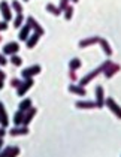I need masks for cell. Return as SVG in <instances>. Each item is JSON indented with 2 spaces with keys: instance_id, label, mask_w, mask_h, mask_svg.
Returning a JSON list of instances; mask_svg holds the SVG:
<instances>
[{
  "instance_id": "obj_1",
  "label": "cell",
  "mask_w": 121,
  "mask_h": 157,
  "mask_svg": "<svg viewBox=\"0 0 121 157\" xmlns=\"http://www.w3.org/2000/svg\"><path fill=\"white\" fill-rule=\"evenodd\" d=\"M111 63H112V61H109V60H108V61H105V63H103L102 66H99V67H97V69H94L93 72L87 73V75H85L84 78L81 79V82H79V85H81V87H84V85H87L88 82H90V81H93V79H94V78L97 76V75H99V73L105 72V69L108 67V66L111 64Z\"/></svg>"
},
{
  "instance_id": "obj_41",
  "label": "cell",
  "mask_w": 121,
  "mask_h": 157,
  "mask_svg": "<svg viewBox=\"0 0 121 157\" xmlns=\"http://www.w3.org/2000/svg\"><path fill=\"white\" fill-rule=\"evenodd\" d=\"M0 148H2V147H0Z\"/></svg>"
},
{
  "instance_id": "obj_9",
  "label": "cell",
  "mask_w": 121,
  "mask_h": 157,
  "mask_svg": "<svg viewBox=\"0 0 121 157\" xmlns=\"http://www.w3.org/2000/svg\"><path fill=\"white\" fill-rule=\"evenodd\" d=\"M35 115H36V108H33V106H32L28 111H25L24 112V120H23V126L27 127V126L30 124V121L33 120V117H35Z\"/></svg>"
},
{
  "instance_id": "obj_38",
  "label": "cell",
  "mask_w": 121,
  "mask_h": 157,
  "mask_svg": "<svg viewBox=\"0 0 121 157\" xmlns=\"http://www.w3.org/2000/svg\"><path fill=\"white\" fill-rule=\"evenodd\" d=\"M72 2H78V0H72Z\"/></svg>"
},
{
  "instance_id": "obj_34",
  "label": "cell",
  "mask_w": 121,
  "mask_h": 157,
  "mask_svg": "<svg viewBox=\"0 0 121 157\" xmlns=\"http://www.w3.org/2000/svg\"><path fill=\"white\" fill-rule=\"evenodd\" d=\"M5 127H2V129H0V138H3V136H5Z\"/></svg>"
},
{
  "instance_id": "obj_33",
  "label": "cell",
  "mask_w": 121,
  "mask_h": 157,
  "mask_svg": "<svg viewBox=\"0 0 121 157\" xmlns=\"http://www.w3.org/2000/svg\"><path fill=\"white\" fill-rule=\"evenodd\" d=\"M5 78H6V73L3 72V71H0V81H3Z\"/></svg>"
},
{
  "instance_id": "obj_19",
  "label": "cell",
  "mask_w": 121,
  "mask_h": 157,
  "mask_svg": "<svg viewBox=\"0 0 121 157\" xmlns=\"http://www.w3.org/2000/svg\"><path fill=\"white\" fill-rule=\"evenodd\" d=\"M99 44L102 45V48H103V51L106 52V56H111V54H112V49H111V47H109V44L105 40V39H103V37H100Z\"/></svg>"
},
{
  "instance_id": "obj_18",
  "label": "cell",
  "mask_w": 121,
  "mask_h": 157,
  "mask_svg": "<svg viewBox=\"0 0 121 157\" xmlns=\"http://www.w3.org/2000/svg\"><path fill=\"white\" fill-rule=\"evenodd\" d=\"M23 120H24V112L23 111H18L13 114V123H15V127L17 126H23Z\"/></svg>"
},
{
  "instance_id": "obj_23",
  "label": "cell",
  "mask_w": 121,
  "mask_h": 157,
  "mask_svg": "<svg viewBox=\"0 0 121 157\" xmlns=\"http://www.w3.org/2000/svg\"><path fill=\"white\" fill-rule=\"evenodd\" d=\"M23 21H24V17H23V13H18V15H17V18L13 20V27H21Z\"/></svg>"
},
{
  "instance_id": "obj_3",
  "label": "cell",
  "mask_w": 121,
  "mask_h": 157,
  "mask_svg": "<svg viewBox=\"0 0 121 157\" xmlns=\"http://www.w3.org/2000/svg\"><path fill=\"white\" fill-rule=\"evenodd\" d=\"M37 73H40V66H39V64H35V66H30V67L24 69V71L21 72V75H23V78L27 79V78H33Z\"/></svg>"
},
{
  "instance_id": "obj_7",
  "label": "cell",
  "mask_w": 121,
  "mask_h": 157,
  "mask_svg": "<svg viewBox=\"0 0 121 157\" xmlns=\"http://www.w3.org/2000/svg\"><path fill=\"white\" fill-rule=\"evenodd\" d=\"M96 105L97 108H102L105 105V94H103L102 85H97L96 87Z\"/></svg>"
},
{
  "instance_id": "obj_39",
  "label": "cell",
  "mask_w": 121,
  "mask_h": 157,
  "mask_svg": "<svg viewBox=\"0 0 121 157\" xmlns=\"http://www.w3.org/2000/svg\"><path fill=\"white\" fill-rule=\"evenodd\" d=\"M0 40H2V36H0Z\"/></svg>"
},
{
  "instance_id": "obj_37",
  "label": "cell",
  "mask_w": 121,
  "mask_h": 157,
  "mask_svg": "<svg viewBox=\"0 0 121 157\" xmlns=\"http://www.w3.org/2000/svg\"><path fill=\"white\" fill-rule=\"evenodd\" d=\"M3 88V81H0V90Z\"/></svg>"
},
{
  "instance_id": "obj_11",
  "label": "cell",
  "mask_w": 121,
  "mask_h": 157,
  "mask_svg": "<svg viewBox=\"0 0 121 157\" xmlns=\"http://www.w3.org/2000/svg\"><path fill=\"white\" fill-rule=\"evenodd\" d=\"M76 108L93 109V108H97V105H96V102H91V100H79V102H76Z\"/></svg>"
},
{
  "instance_id": "obj_10",
  "label": "cell",
  "mask_w": 121,
  "mask_h": 157,
  "mask_svg": "<svg viewBox=\"0 0 121 157\" xmlns=\"http://www.w3.org/2000/svg\"><path fill=\"white\" fill-rule=\"evenodd\" d=\"M0 124H2V127H8V124H9V118H8L6 109H5V105L2 102H0Z\"/></svg>"
},
{
  "instance_id": "obj_15",
  "label": "cell",
  "mask_w": 121,
  "mask_h": 157,
  "mask_svg": "<svg viewBox=\"0 0 121 157\" xmlns=\"http://www.w3.org/2000/svg\"><path fill=\"white\" fill-rule=\"evenodd\" d=\"M30 30H32V27H30V24L27 23L25 25H23V29H21V32H20V40H27L28 39V36H30Z\"/></svg>"
},
{
  "instance_id": "obj_25",
  "label": "cell",
  "mask_w": 121,
  "mask_h": 157,
  "mask_svg": "<svg viewBox=\"0 0 121 157\" xmlns=\"http://www.w3.org/2000/svg\"><path fill=\"white\" fill-rule=\"evenodd\" d=\"M11 63H12L13 66H21V64H23V60H21L18 56L13 54V56H11Z\"/></svg>"
},
{
  "instance_id": "obj_21",
  "label": "cell",
  "mask_w": 121,
  "mask_h": 157,
  "mask_svg": "<svg viewBox=\"0 0 121 157\" xmlns=\"http://www.w3.org/2000/svg\"><path fill=\"white\" fill-rule=\"evenodd\" d=\"M47 11H48V12H51V13H52V15H60V13H61L60 8H57V6H54L52 3H48V5H47Z\"/></svg>"
},
{
  "instance_id": "obj_5",
  "label": "cell",
  "mask_w": 121,
  "mask_h": 157,
  "mask_svg": "<svg viewBox=\"0 0 121 157\" xmlns=\"http://www.w3.org/2000/svg\"><path fill=\"white\" fill-rule=\"evenodd\" d=\"M0 11H2V15L5 18V21H11L12 20V13H11V8L6 2H2L0 3Z\"/></svg>"
},
{
  "instance_id": "obj_17",
  "label": "cell",
  "mask_w": 121,
  "mask_h": 157,
  "mask_svg": "<svg viewBox=\"0 0 121 157\" xmlns=\"http://www.w3.org/2000/svg\"><path fill=\"white\" fill-rule=\"evenodd\" d=\"M39 37H40V35H37V33H33L32 36H28V39L25 40L27 42V48H35V45L37 44Z\"/></svg>"
},
{
  "instance_id": "obj_29",
  "label": "cell",
  "mask_w": 121,
  "mask_h": 157,
  "mask_svg": "<svg viewBox=\"0 0 121 157\" xmlns=\"http://www.w3.org/2000/svg\"><path fill=\"white\" fill-rule=\"evenodd\" d=\"M11 85H12V87H17V88H18V87L21 85V81H20V79H17V78H13V79H11Z\"/></svg>"
},
{
  "instance_id": "obj_26",
  "label": "cell",
  "mask_w": 121,
  "mask_h": 157,
  "mask_svg": "<svg viewBox=\"0 0 121 157\" xmlns=\"http://www.w3.org/2000/svg\"><path fill=\"white\" fill-rule=\"evenodd\" d=\"M72 15H73V8L72 6H67V8L64 9V18H66V20H70Z\"/></svg>"
},
{
  "instance_id": "obj_24",
  "label": "cell",
  "mask_w": 121,
  "mask_h": 157,
  "mask_svg": "<svg viewBox=\"0 0 121 157\" xmlns=\"http://www.w3.org/2000/svg\"><path fill=\"white\" fill-rule=\"evenodd\" d=\"M12 9L17 13H23V6H21V5H20V2H17V0H13L12 2Z\"/></svg>"
},
{
  "instance_id": "obj_32",
  "label": "cell",
  "mask_w": 121,
  "mask_h": 157,
  "mask_svg": "<svg viewBox=\"0 0 121 157\" xmlns=\"http://www.w3.org/2000/svg\"><path fill=\"white\" fill-rule=\"evenodd\" d=\"M6 63H8V60L5 59V56H3V54H0V66H5Z\"/></svg>"
},
{
  "instance_id": "obj_13",
  "label": "cell",
  "mask_w": 121,
  "mask_h": 157,
  "mask_svg": "<svg viewBox=\"0 0 121 157\" xmlns=\"http://www.w3.org/2000/svg\"><path fill=\"white\" fill-rule=\"evenodd\" d=\"M118 71H120V66H118V64L111 63L108 67L105 69V72H103V73H105V76H106V78H111V76H114V73H117Z\"/></svg>"
},
{
  "instance_id": "obj_14",
  "label": "cell",
  "mask_w": 121,
  "mask_h": 157,
  "mask_svg": "<svg viewBox=\"0 0 121 157\" xmlns=\"http://www.w3.org/2000/svg\"><path fill=\"white\" fill-rule=\"evenodd\" d=\"M69 91H70V93H75V94H78V96H85V94H87L85 88H84V87H81V85L70 84V85H69Z\"/></svg>"
},
{
  "instance_id": "obj_27",
  "label": "cell",
  "mask_w": 121,
  "mask_h": 157,
  "mask_svg": "<svg viewBox=\"0 0 121 157\" xmlns=\"http://www.w3.org/2000/svg\"><path fill=\"white\" fill-rule=\"evenodd\" d=\"M18 154H20V148L18 147H11V151H9L8 157H17Z\"/></svg>"
},
{
  "instance_id": "obj_36",
  "label": "cell",
  "mask_w": 121,
  "mask_h": 157,
  "mask_svg": "<svg viewBox=\"0 0 121 157\" xmlns=\"http://www.w3.org/2000/svg\"><path fill=\"white\" fill-rule=\"evenodd\" d=\"M3 145V138H0V147Z\"/></svg>"
},
{
  "instance_id": "obj_20",
  "label": "cell",
  "mask_w": 121,
  "mask_h": 157,
  "mask_svg": "<svg viewBox=\"0 0 121 157\" xmlns=\"http://www.w3.org/2000/svg\"><path fill=\"white\" fill-rule=\"evenodd\" d=\"M30 108H32V100H30V99H24V100L20 103V111H23V112L28 111Z\"/></svg>"
},
{
  "instance_id": "obj_8",
  "label": "cell",
  "mask_w": 121,
  "mask_h": 157,
  "mask_svg": "<svg viewBox=\"0 0 121 157\" xmlns=\"http://www.w3.org/2000/svg\"><path fill=\"white\" fill-rule=\"evenodd\" d=\"M27 23H28V24H30V27H32V29L35 30V33L40 35V36L43 35V29H42V27L39 25V23H37V21L35 20V18H33V17H28V18H27Z\"/></svg>"
},
{
  "instance_id": "obj_28",
  "label": "cell",
  "mask_w": 121,
  "mask_h": 157,
  "mask_svg": "<svg viewBox=\"0 0 121 157\" xmlns=\"http://www.w3.org/2000/svg\"><path fill=\"white\" fill-rule=\"evenodd\" d=\"M67 6H69V0H60V6H59L60 11H64Z\"/></svg>"
},
{
  "instance_id": "obj_31",
  "label": "cell",
  "mask_w": 121,
  "mask_h": 157,
  "mask_svg": "<svg viewBox=\"0 0 121 157\" xmlns=\"http://www.w3.org/2000/svg\"><path fill=\"white\" fill-rule=\"evenodd\" d=\"M8 29V21H0V32Z\"/></svg>"
},
{
  "instance_id": "obj_2",
  "label": "cell",
  "mask_w": 121,
  "mask_h": 157,
  "mask_svg": "<svg viewBox=\"0 0 121 157\" xmlns=\"http://www.w3.org/2000/svg\"><path fill=\"white\" fill-rule=\"evenodd\" d=\"M105 105H106V106H108V108L111 109L118 118H121V108L115 103V100H114L112 97H106V99H105Z\"/></svg>"
},
{
  "instance_id": "obj_35",
  "label": "cell",
  "mask_w": 121,
  "mask_h": 157,
  "mask_svg": "<svg viewBox=\"0 0 121 157\" xmlns=\"http://www.w3.org/2000/svg\"><path fill=\"white\" fill-rule=\"evenodd\" d=\"M70 78H72V79H76V76H75V71H70Z\"/></svg>"
},
{
  "instance_id": "obj_16",
  "label": "cell",
  "mask_w": 121,
  "mask_h": 157,
  "mask_svg": "<svg viewBox=\"0 0 121 157\" xmlns=\"http://www.w3.org/2000/svg\"><path fill=\"white\" fill-rule=\"evenodd\" d=\"M11 135L12 136H20V135H27L28 133V129L25 127V126H23V127H20V126H17V127H13V129H11Z\"/></svg>"
},
{
  "instance_id": "obj_6",
  "label": "cell",
  "mask_w": 121,
  "mask_h": 157,
  "mask_svg": "<svg viewBox=\"0 0 121 157\" xmlns=\"http://www.w3.org/2000/svg\"><path fill=\"white\" fill-rule=\"evenodd\" d=\"M32 85H33V79L32 78H27L24 82H21V85L18 87V96H24L25 93H27V90L32 88Z\"/></svg>"
},
{
  "instance_id": "obj_40",
  "label": "cell",
  "mask_w": 121,
  "mask_h": 157,
  "mask_svg": "<svg viewBox=\"0 0 121 157\" xmlns=\"http://www.w3.org/2000/svg\"><path fill=\"white\" fill-rule=\"evenodd\" d=\"M24 2H28V0H24Z\"/></svg>"
},
{
  "instance_id": "obj_12",
  "label": "cell",
  "mask_w": 121,
  "mask_h": 157,
  "mask_svg": "<svg viewBox=\"0 0 121 157\" xmlns=\"http://www.w3.org/2000/svg\"><path fill=\"white\" fill-rule=\"evenodd\" d=\"M99 40H100V37H87V39H82L81 42H79V47L81 48H85V47H90V45H94V44H99Z\"/></svg>"
},
{
  "instance_id": "obj_30",
  "label": "cell",
  "mask_w": 121,
  "mask_h": 157,
  "mask_svg": "<svg viewBox=\"0 0 121 157\" xmlns=\"http://www.w3.org/2000/svg\"><path fill=\"white\" fill-rule=\"evenodd\" d=\"M9 151H11V147H6L2 153H0V157H8V154H9Z\"/></svg>"
},
{
  "instance_id": "obj_22",
  "label": "cell",
  "mask_w": 121,
  "mask_h": 157,
  "mask_svg": "<svg viewBox=\"0 0 121 157\" xmlns=\"http://www.w3.org/2000/svg\"><path fill=\"white\" fill-rule=\"evenodd\" d=\"M69 66H70V71H76L78 67H81V60L79 59H72Z\"/></svg>"
},
{
  "instance_id": "obj_4",
  "label": "cell",
  "mask_w": 121,
  "mask_h": 157,
  "mask_svg": "<svg viewBox=\"0 0 121 157\" xmlns=\"http://www.w3.org/2000/svg\"><path fill=\"white\" fill-rule=\"evenodd\" d=\"M18 51H20V45L17 42H9L3 47V54H6V56H13Z\"/></svg>"
}]
</instances>
